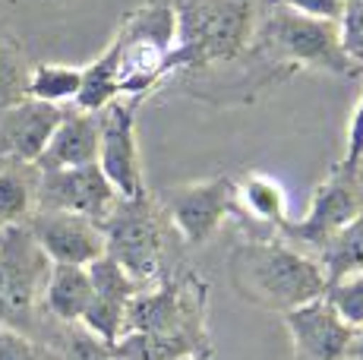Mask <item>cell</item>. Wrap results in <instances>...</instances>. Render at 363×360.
Returning a JSON list of instances; mask_svg holds the SVG:
<instances>
[{"mask_svg": "<svg viewBox=\"0 0 363 360\" xmlns=\"http://www.w3.org/2000/svg\"><path fill=\"white\" fill-rule=\"evenodd\" d=\"M121 360H177L206 357V285L199 275L164 279L155 288H143L127 303L123 338L114 344Z\"/></svg>", "mask_w": 363, "mask_h": 360, "instance_id": "6da1fadb", "label": "cell"}, {"mask_svg": "<svg viewBox=\"0 0 363 360\" xmlns=\"http://www.w3.org/2000/svg\"><path fill=\"white\" fill-rule=\"evenodd\" d=\"M177 38L167 57V79L208 73L247 57L262 16V0H167Z\"/></svg>", "mask_w": 363, "mask_h": 360, "instance_id": "7a4b0ae2", "label": "cell"}, {"mask_svg": "<svg viewBox=\"0 0 363 360\" xmlns=\"http://www.w3.org/2000/svg\"><path fill=\"white\" fill-rule=\"evenodd\" d=\"M231 285L247 303L272 313H291L319 300L329 288L325 272L313 256L294 250L278 237H243L228 256Z\"/></svg>", "mask_w": 363, "mask_h": 360, "instance_id": "3957f363", "label": "cell"}, {"mask_svg": "<svg viewBox=\"0 0 363 360\" xmlns=\"http://www.w3.org/2000/svg\"><path fill=\"white\" fill-rule=\"evenodd\" d=\"M247 57L259 60V67H269V73L284 70V76L297 70H319L351 79L363 73V67L354 64L341 47L338 23L310 19L291 10H262Z\"/></svg>", "mask_w": 363, "mask_h": 360, "instance_id": "277c9868", "label": "cell"}, {"mask_svg": "<svg viewBox=\"0 0 363 360\" xmlns=\"http://www.w3.org/2000/svg\"><path fill=\"white\" fill-rule=\"evenodd\" d=\"M177 38V19L167 0H145L117 29V89L121 99H139L167 82V57Z\"/></svg>", "mask_w": 363, "mask_h": 360, "instance_id": "5b68a950", "label": "cell"}, {"mask_svg": "<svg viewBox=\"0 0 363 360\" xmlns=\"http://www.w3.org/2000/svg\"><path fill=\"white\" fill-rule=\"evenodd\" d=\"M104 253L123 266L139 285L158 281L167 262V237L174 234L158 196L149 190L130 199H117L111 215L101 221Z\"/></svg>", "mask_w": 363, "mask_h": 360, "instance_id": "8992f818", "label": "cell"}, {"mask_svg": "<svg viewBox=\"0 0 363 360\" xmlns=\"http://www.w3.org/2000/svg\"><path fill=\"white\" fill-rule=\"evenodd\" d=\"M167 221L174 234L184 244L202 247L218 234L225 218L237 215V184L228 174L177 184L158 193Z\"/></svg>", "mask_w": 363, "mask_h": 360, "instance_id": "52a82bcc", "label": "cell"}, {"mask_svg": "<svg viewBox=\"0 0 363 360\" xmlns=\"http://www.w3.org/2000/svg\"><path fill=\"white\" fill-rule=\"evenodd\" d=\"M51 259L41 253L26 225L0 231V320H19L45 294Z\"/></svg>", "mask_w": 363, "mask_h": 360, "instance_id": "ba28073f", "label": "cell"}, {"mask_svg": "<svg viewBox=\"0 0 363 360\" xmlns=\"http://www.w3.org/2000/svg\"><path fill=\"white\" fill-rule=\"evenodd\" d=\"M139 99H114L99 114V168L121 199L145 193L143 155L136 140Z\"/></svg>", "mask_w": 363, "mask_h": 360, "instance_id": "9c48e42d", "label": "cell"}, {"mask_svg": "<svg viewBox=\"0 0 363 360\" xmlns=\"http://www.w3.org/2000/svg\"><path fill=\"white\" fill-rule=\"evenodd\" d=\"M360 212H363L360 171H351L338 162L329 174H325L323 184L313 190L306 215L297 221H288L281 231L288 234L291 240H297V244H306V247H313V250H319L332 234H338L341 227L351 218H357Z\"/></svg>", "mask_w": 363, "mask_h": 360, "instance_id": "30bf717a", "label": "cell"}, {"mask_svg": "<svg viewBox=\"0 0 363 360\" xmlns=\"http://www.w3.org/2000/svg\"><path fill=\"white\" fill-rule=\"evenodd\" d=\"M117 190L111 180L101 174L99 164L86 168H67V171H38V199L35 209H54V212H73L92 221H101L111 215L117 203Z\"/></svg>", "mask_w": 363, "mask_h": 360, "instance_id": "8fae6325", "label": "cell"}, {"mask_svg": "<svg viewBox=\"0 0 363 360\" xmlns=\"http://www.w3.org/2000/svg\"><path fill=\"white\" fill-rule=\"evenodd\" d=\"M35 244L51 259V266H89L104 256V231L99 221L73 212L35 209L26 221Z\"/></svg>", "mask_w": 363, "mask_h": 360, "instance_id": "7c38bea8", "label": "cell"}, {"mask_svg": "<svg viewBox=\"0 0 363 360\" xmlns=\"http://www.w3.org/2000/svg\"><path fill=\"white\" fill-rule=\"evenodd\" d=\"M89 281H92V303L82 313V325L92 338L101 344L114 348L123 338V316H127V303L143 291L136 279L123 266H117L108 253L99 256L95 262L86 266Z\"/></svg>", "mask_w": 363, "mask_h": 360, "instance_id": "4fadbf2b", "label": "cell"}, {"mask_svg": "<svg viewBox=\"0 0 363 360\" xmlns=\"http://www.w3.org/2000/svg\"><path fill=\"white\" fill-rule=\"evenodd\" d=\"M281 322L288 329L297 360H345L347 348H351L354 329L335 313L325 294L284 313Z\"/></svg>", "mask_w": 363, "mask_h": 360, "instance_id": "5bb4252c", "label": "cell"}, {"mask_svg": "<svg viewBox=\"0 0 363 360\" xmlns=\"http://www.w3.org/2000/svg\"><path fill=\"white\" fill-rule=\"evenodd\" d=\"M64 114V108L35 99H23L19 105L0 111V162L35 164Z\"/></svg>", "mask_w": 363, "mask_h": 360, "instance_id": "9a60e30c", "label": "cell"}, {"mask_svg": "<svg viewBox=\"0 0 363 360\" xmlns=\"http://www.w3.org/2000/svg\"><path fill=\"white\" fill-rule=\"evenodd\" d=\"M86 164H99V117L76 108L67 111L64 120L57 123L35 168L45 174V171L86 168Z\"/></svg>", "mask_w": 363, "mask_h": 360, "instance_id": "2e32d148", "label": "cell"}, {"mask_svg": "<svg viewBox=\"0 0 363 360\" xmlns=\"http://www.w3.org/2000/svg\"><path fill=\"white\" fill-rule=\"evenodd\" d=\"M41 300L51 316L64 322H79L92 303V281L86 266H51Z\"/></svg>", "mask_w": 363, "mask_h": 360, "instance_id": "e0dca14e", "label": "cell"}, {"mask_svg": "<svg viewBox=\"0 0 363 360\" xmlns=\"http://www.w3.org/2000/svg\"><path fill=\"white\" fill-rule=\"evenodd\" d=\"M237 215L256 218L269 227H284L291 221L284 186L269 174H247L237 184Z\"/></svg>", "mask_w": 363, "mask_h": 360, "instance_id": "ac0fdd59", "label": "cell"}, {"mask_svg": "<svg viewBox=\"0 0 363 360\" xmlns=\"http://www.w3.org/2000/svg\"><path fill=\"white\" fill-rule=\"evenodd\" d=\"M38 199V168L35 164L0 162V231L26 225Z\"/></svg>", "mask_w": 363, "mask_h": 360, "instance_id": "d6986e66", "label": "cell"}, {"mask_svg": "<svg viewBox=\"0 0 363 360\" xmlns=\"http://www.w3.org/2000/svg\"><path fill=\"white\" fill-rule=\"evenodd\" d=\"M313 259L325 272V281H338L363 272V212L347 221L338 234H332Z\"/></svg>", "mask_w": 363, "mask_h": 360, "instance_id": "ffe728a7", "label": "cell"}, {"mask_svg": "<svg viewBox=\"0 0 363 360\" xmlns=\"http://www.w3.org/2000/svg\"><path fill=\"white\" fill-rule=\"evenodd\" d=\"M114 99H121V89H117V45L111 38V45L104 47L99 57L89 67H82V86H79V95H76V108L89 111V114H99Z\"/></svg>", "mask_w": 363, "mask_h": 360, "instance_id": "44dd1931", "label": "cell"}, {"mask_svg": "<svg viewBox=\"0 0 363 360\" xmlns=\"http://www.w3.org/2000/svg\"><path fill=\"white\" fill-rule=\"evenodd\" d=\"M82 86V67L67 64H38L29 70V86H26V99L45 101V105H67L76 101Z\"/></svg>", "mask_w": 363, "mask_h": 360, "instance_id": "7402d4cb", "label": "cell"}, {"mask_svg": "<svg viewBox=\"0 0 363 360\" xmlns=\"http://www.w3.org/2000/svg\"><path fill=\"white\" fill-rule=\"evenodd\" d=\"M325 300L332 303V310L351 325L354 332L363 329V272L347 275V279H338V281H329Z\"/></svg>", "mask_w": 363, "mask_h": 360, "instance_id": "603a6c76", "label": "cell"}, {"mask_svg": "<svg viewBox=\"0 0 363 360\" xmlns=\"http://www.w3.org/2000/svg\"><path fill=\"white\" fill-rule=\"evenodd\" d=\"M29 70L32 67H26V60L19 57L16 47L0 45V111L19 105L26 99Z\"/></svg>", "mask_w": 363, "mask_h": 360, "instance_id": "cb8c5ba5", "label": "cell"}, {"mask_svg": "<svg viewBox=\"0 0 363 360\" xmlns=\"http://www.w3.org/2000/svg\"><path fill=\"white\" fill-rule=\"evenodd\" d=\"M341 47L354 64L363 67V0H345V10L338 19Z\"/></svg>", "mask_w": 363, "mask_h": 360, "instance_id": "d4e9b609", "label": "cell"}, {"mask_svg": "<svg viewBox=\"0 0 363 360\" xmlns=\"http://www.w3.org/2000/svg\"><path fill=\"white\" fill-rule=\"evenodd\" d=\"M0 360H57L38 342L26 338L19 329L0 322Z\"/></svg>", "mask_w": 363, "mask_h": 360, "instance_id": "484cf974", "label": "cell"}, {"mask_svg": "<svg viewBox=\"0 0 363 360\" xmlns=\"http://www.w3.org/2000/svg\"><path fill=\"white\" fill-rule=\"evenodd\" d=\"M262 10H291L310 19H329L338 23L345 0H262Z\"/></svg>", "mask_w": 363, "mask_h": 360, "instance_id": "4316f807", "label": "cell"}, {"mask_svg": "<svg viewBox=\"0 0 363 360\" xmlns=\"http://www.w3.org/2000/svg\"><path fill=\"white\" fill-rule=\"evenodd\" d=\"M341 164L351 171H360L363 164V95L360 101L354 105V114H351V123H347V140H345V158Z\"/></svg>", "mask_w": 363, "mask_h": 360, "instance_id": "83f0119b", "label": "cell"}, {"mask_svg": "<svg viewBox=\"0 0 363 360\" xmlns=\"http://www.w3.org/2000/svg\"><path fill=\"white\" fill-rule=\"evenodd\" d=\"M345 360H363V329L354 332V338H351V348H347Z\"/></svg>", "mask_w": 363, "mask_h": 360, "instance_id": "f1b7e54d", "label": "cell"}, {"mask_svg": "<svg viewBox=\"0 0 363 360\" xmlns=\"http://www.w3.org/2000/svg\"><path fill=\"white\" fill-rule=\"evenodd\" d=\"M177 360H206V357H193V354H190V357H177Z\"/></svg>", "mask_w": 363, "mask_h": 360, "instance_id": "f546056e", "label": "cell"}]
</instances>
